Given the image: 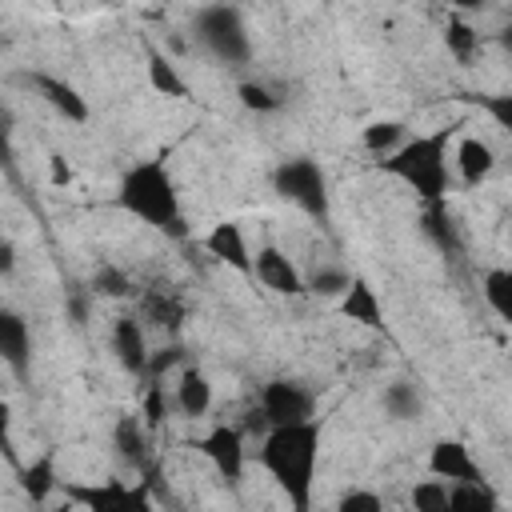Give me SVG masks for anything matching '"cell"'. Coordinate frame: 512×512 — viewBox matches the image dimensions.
I'll list each match as a JSON object with an SVG mask.
<instances>
[{
    "instance_id": "6da1fadb",
    "label": "cell",
    "mask_w": 512,
    "mask_h": 512,
    "mask_svg": "<svg viewBox=\"0 0 512 512\" xmlns=\"http://www.w3.org/2000/svg\"><path fill=\"white\" fill-rule=\"evenodd\" d=\"M260 464L296 512L312 508V484H316V464H320V424L304 420V424L268 428L260 444Z\"/></svg>"
},
{
    "instance_id": "7a4b0ae2",
    "label": "cell",
    "mask_w": 512,
    "mask_h": 512,
    "mask_svg": "<svg viewBox=\"0 0 512 512\" xmlns=\"http://www.w3.org/2000/svg\"><path fill=\"white\" fill-rule=\"evenodd\" d=\"M116 204L128 216H136L140 224H148L172 240H180L188 232L180 192H176V180L164 160H136L132 168H124V176L116 184Z\"/></svg>"
},
{
    "instance_id": "3957f363",
    "label": "cell",
    "mask_w": 512,
    "mask_h": 512,
    "mask_svg": "<svg viewBox=\"0 0 512 512\" xmlns=\"http://www.w3.org/2000/svg\"><path fill=\"white\" fill-rule=\"evenodd\" d=\"M376 164H380V172H388L392 180H400L420 204L448 200V192H452L448 128H436V132H424V136H408L392 156H384Z\"/></svg>"
},
{
    "instance_id": "277c9868",
    "label": "cell",
    "mask_w": 512,
    "mask_h": 512,
    "mask_svg": "<svg viewBox=\"0 0 512 512\" xmlns=\"http://www.w3.org/2000/svg\"><path fill=\"white\" fill-rule=\"evenodd\" d=\"M192 36L224 68H240V64L252 60V36H248V24H244L236 4H224V0L220 4H204L192 16Z\"/></svg>"
},
{
    "instance_id": "5b68a950",
    "label": "cell",
    "mask_w": 512,
    "mask_h": 512,
    "mask_svg": "<svg viewBox=\"0 0 512 512\" xmlns=\"http://www.w3.org/2000/svg\"><path fill=\"white\" fill-rule=\"evenodd\" d=\"M272 188L288 204H296L312 220H328L332 196H328V176L312 156H288L272 168Z\"/></svg>"
},
{
    "instance_id": "8992f818",
    "label": "cell",
    "mask_w": 512,
    "mask_h": 512,
    "mask_svg": "<svg viewBox=\"0 0 512 512\" xmlns=\"http://www.w3.org/2000/svg\"><path fill=\"white\" fill-rule=\"evenodd\" d=\"M260 412L268 420V428H280V424H304V420H316V392L292 376H276L264 384L260 392Z\"/></svg>"
},
{
    "instance_id": "52a82bcc",
    "label": "cell",
    "mask_w": 512,
    "mask_h": 512,
    "mask_svg": "<svg viewBox=\"0 0 512 512\" xmlns=\"http://www.w3.org/2000/svg\"><path fill=\"white\" fill-rule=\"evenodd\" d=\"M28 92H36L60 120H68V124H88V100H84V92L72 84V80H64V76H56V72H44V68H28V72H20L16 76Z\"/></svg>"
},
{
    "instance_id": "ba28073f",
    "label": "cell",
    "mask_w": 512,
    "mask_h": 512,
    "mask_svg": "<svg viewBox=\"0 0 512 512\" xmlns=\"http://www.w3.org/2000/svg\"><path fill=\"white\" fill-rule=\"evenodd\" d=\"M200 452H204V460L216 468V476H220L224 484H240L244 460H248V452H244V428L216 424V428L200 440Z\"/></svg>"
},
{
    "instance_id": "9c48e42d",
    "label": "cell",
    "mask_w": 512,
    "mask_h": 512,
    "mask_svg": "<svg viewBox=\"0 0 512 512\" xmlns=\"http://www.w3.org/2000/svg\"><path fill=\"white\" fill-rule=\"evenodd\" d=\"M252 276H256L268 292H276V296H300V292H308V288H304V272H300L296 260H292L284 248H276V244L256 248Z\"/></svg>"
},
{
    "instance_id": "30bf717a",
    "label": "cell",
    "mask_w": 512,
    "mask_h": 512,
    "mask_svg": "<svg viewBox=\"0 0 512 512\" xmlns=\"http://www.w3.org/2000/svg\"><path fill=\"white\" fill-rule=\"evenodd\" d=\"M144 316H116L112 320V332H108V348H112V360L128 372V376H144V368H148V356H152V348H148V336H144V324H140Z\"/></svg>"
},
{
    "instance_id": "8fae6325",
    "label": "cell",
    "mask_w": 512,
    "mask_h": 512,
    "mask_svg": "<svg viewBox=\"0 0 512 512\" xmlns=\"http://www.w3.org/2000/svg\"><path fill=\"white\" fill-rule=\"evenodd\" d=\"M112 452H116V460H120L128 472H140V476L156 464V452H152L144 416H120V420L112 424Z\"/></svg>"
},
{
    "instance_id": "7c38bea8",
    "label": "cell",
    "mask_w": 512,
    "mask_h": 512,
    "mask_svg": "<svg viewBox=\"0 0 512 512\" xmlns=\"http://www.w3.org/2000/svg\"><path fill=\"white\" fill-rule=\"evenodd\" d=\"M0 356L16 380H28L32 372V328L16 308L0 312Z\"/></svg>"
},
{
    "instance_id": "4fadbf2b",
    "label": "cell",
    "mask_w": 512,
    "mask_h": 512,
    "mask_svg": "<svg viewBox=\"0 0 512 512\" xmlns=\"http://www.w3.org/2000/svg\"><path fill=\"white\" fill-rule=\"evenodd\" d=\"M204 248H208V256H216L220 264H228L232 272H240V276H252V248H248V236H244V228H240V220H220V224H212V232L204 236Z\"/></svg>"
},
{
    "instance_id": "5bb4252c",
    "label": "cell",
    "mask_w": 512,
    "mask_h": 512,
    "mask_svg": "<svg viewBox=\"0 0 512 512\" xmlns=\"http://www.w3.org/2000/svg\"><path fill=\"white\" fill-rule=\"evenodd\" d=\"M428 472L448 480V484H460V480H484V468L476 464L472 448L464 440H436L428 448Z\"/></svg>"
},
{
    "instance_id": "9a60e30c",
    "label": "cell",
    "mask_w": 512,
    "mask_h": 512,
    "mask_svg": "<svg viewBox=\"0 0 512 512\" xmlns=\"http://www.w3.org/2000/svg\"><path fill=\"white\" fill-rule=\"evenodd\" d=\"M172 404H176V412H180V416H188V420L208 416V408H212V380H208L196 364H184V368L176 372Z\"/></svg>"
},
{
    "instance_id": "2e32d148",
    "label": "cell",
    "mask_w": 512,
    "mask_h": 512,
    "mask_svg": "<svg viewBox=\"0 0 512 512\" xmlns=\"http://www.w3.org/2000/svg\"><path fill=\"white\" fill-rule=\"evenodd\" d=\"M452 164H456L460 184H464V188H476V184H484V180L492 176L496 152H492L488 140H480V136H460V140H456V152H452Z\"/></svg>"
},
{
    "instance_id": "e0dca14e",
    "label": "cell",
    "mask_w": 512,
    "mask_h": 512,
    "mask_svg": "<svg viewBox=\"0 0 512 512\" xmlns=\"http://www.w3.org/2000/svg\"><path fill=\"white\" fill-rule=\"evenodd\" d=\"M420 232L432 248H440L444 256H460L464 244H460V228L448 212V200H436V204H424L420 208Z\"/></svg>"
},
{
    "instance_id": "ac0fdd59",
    "label": "cell",
    "mask_w": 512,
    "mask_h": 512,
    "mask_svg": "<svg viewBox=\"0 0 512 512\" xmlns=\"http://www.w3.org/2000/svg\"><path fill=\"white\" fill-rule=\"evenodd\" d=\"M340 312L360 324V328H384V304H380V292L364 280V276H352L348 292L340 296Z\"/></svg>"
},
{
    "instance_id": "d6986e66",
    "label": "cell",
    "mask_w": 512,
    "mask_h": 512,
    "mask_svg": "<svg viewBox=\"0 0 512 512\" xmlns=\"http://www.w3.org/2000/svg\"><path fill=\"white\" fill-rule=\"evenodd\" d=\"M76 500H84L88 508H136V512H144L152 500H148V492H144V480L140 484H124V480H112V484H104V488H80L76 492Z\"/></svg>"
},
{
    "instance_id": "ffe728a7",
    "label": "cell",
    "mask_w": 512,
    "mask_h": 512,
    "mask_svg": "<svg viewBox=\"0 0 512 512\" xmlns=\"http://www.w3.org/2000/svg\"><path fill=\"white\" fill-rule=\"evenodd\" d=\"M380 408L388 420L396 424H408V420H420L424 416V396L412 380H392L384 392H380Z\"/></svg>"
},
{
    "instance_id": "44dd1931",
    "label": "cell",
    "mask_w": 512,
    "mask_h": 512,
    "mask_svg": "<svg viewBox=\"0 0 512 512\" xmlns=\"http://www.w3.org/2000/svg\"><path fill=\"white\" fill-rule=\"evenodd\" d=\"M56 484H60V472H56V456L52 452H40L36 460H28L20 468V488H24V496L32 504H44L56 492Z\"/></svg>"
},
{
    "instance_id": "7402d4cb",
    "label": "cell",
    "mask_w": 512,
    "mask_h": 512,
    "mask_svg": "<svg viewBox=\"0 0 512 512\" xmlns=\"http://www.w3.org/2000/svg\"><path fill=\"white\" fill-rule=\"evenodd\" d=\"M404 140H408V124H404V120H372V124L360 128V144H364V152L376 156V160L392 156Z\"/></svg>"
},
{
    "instance_id": "603a6c76",
    "label": "cell",
    "mask_w": 512,
    "mask_h": 512,
    "mask_svg": "<svg viewBox=\"0 0 512 512\" xmlns=\"http://www.w3.org/2000/svg\"><path fill=\"white\" fill-rule=\"evenodd\" d=\"M140 316L152 320V324L164 328V332H180V324H184V304H180L172 292L152 288V292L140 296Z\"/></svg>"
},
{
    "instance_id": "cb8c5ba5",
    "label": "cell",
    "mask_w": 512,
    "mask_h": 512,
    "mask_svg": "<svg viewBox=\"0 0 512 512\" xmlns=\"http://www.w3.org/2000/svg\"><path fill=\"white\" fill-rule=\"evenodd\" d=\"M148 84H152V92H160V96H168V100H184V96H188V80H184L180 68H176L164 52H156V48H148Z\"/></svg>"
},
{
    "instance_id": "d4e9b609",
    "label": "cell",
    "mask_w": 512,
    "mask_h": 512,
    "mask_svg": "<svg viewBox=\"0 0 512 512\" xmlns=\"http://www.w3.org/2000/svg\"><path fill=\"white\" fill-rule=\"evenodd\" d=\"M480 292H484L488 308L512 328V268H488L480 276Z\"/></svg>"
},
{
    "instance_id": "484cf974",
    "label": "cell",
    "mask_w": 512,
    "mask_h": 512,
    "mask_svg": "<svg viewBox=\"0 0 512 512\" xmlns=\"http://www.w3.org/2000/svg\"><path fill=\"white\" fill-rule=\"evenodd\" d=\"M236 96H240V104H244L248 112H256V116H272V112H280V108L288 104V96H284L280 88L264 84V80H240Z\"/></svg>"
},
{
    "instance_id": "4316f807",
    "label": "cell",
    "mask_w": 512,
    "mask_h": 512,
    "mask_svg": "<svg viewBox=\"0 0 512 512\" xmlns=\"http://www.w3.org/2000/svg\"><path fill=\"white\" fill-rule=\"evenodd\" d=\"M348 284H352V272L340 268V264H320V268H312L304 276V288L312 296H320V300H340L348 292Z\"/></svg>"
},
{
    "instance_id": "83f0119b",
    "label": "cell",
    "mask_w": 512,
    "mask_h": 512,
    "mask_svg": "<svg viewBox=\"0 0 512 512\" xmlns=\"http://www.w3.org/2000/svg\"><path fill=\"white\" fill-rule=\"evenodd\" d=\"M448 504H452V508L492 512V508H500V496L492 492L488 480H460V484H448Z\"/></svg>"
},
{
    "instance_id": "f1b7e54d",
    "label": "cell",
    "mask_w": 512,
    "mask_h": 512,
    "mask_svg": "<svg viewBox=\"0 0 512 512\" xmlns=\"http://www.w3.org/2000/svg\"><path fill=\"white\" fill-rule=\"evenodd\" d=\"M444 48H448L460 64H468V60L480 52V32L456 12V16H448V24H444Z\"/></svg>"
},
{
    "instance_id": "f546056e",
    "label": "cell",
    "mask_w": 512,
    "mask_h": 512,
    "mask_svg": "<svg viewBox=\"0 0 512 512\" xmlns=\"http://www.w3.org/2000/svg\"><path fill=\"white\" fill-rule=\"evenodd\" d=\"M88 288H92L96 296H104V300H124V296L136 292V288H132V276H128L124 268H116V264H96Z\"/></svg>"
},
{
    "instance_id": "4dcf8cb0",
    "label": "cell",
    "mask_w": 512,
    "mask_h": 512,
    "mask_svg": "<svg viewBox=\"0 0 512 512\" xmlns=\"http://www.w3.org/2000/svg\"><path fill=\"white\" fill-rule=\"evenodd\" d=\"M408 500H412L416 512H448V508H452V504H448V480H440V476L420 480Z\"/></svg>"
},
{
    "instance_id": "1f68e13d",
    "label": "cell",
    "mask_w": 512,
    "mask_h": 512,
    "mask_svg": "<svg viewBox=\"0 0 512 512\" xmlns=\"http://www.w3.org/2000/svg\"><path fill=\"white\" fill-rule=\"evenodd\" d=\"M164 380H148V388H144V400H140V416H144V424L148 428H160L164 420H168V408H176L168 396H164V388H160Z\"/></svg>"
},
{
    "instance_id": "d6a6232c",
    "label": "cell",
    "mask_w": 512,
    "mask_h": 512,
    "mask_svg": "<svg viewBox=\"0 0 512 512\" xmlns=\"http://www.w3.org/2000/svg\"><path fill=\"white\" fill-rule=\"evenodd\" d=\"M188 360H184V348L180 344H164V348H156L152 356H148V368H144V380H164L172 368L180 372Z\"/></svg>"
},
{
    "instance_id": "836d02e7",
    "label": "cell",
    "mask_w": 512,
    "mask_h": 512,
    "mask_svg": "<svg viewBox=\"0 0 512 512\" xmlns=\"http://www.w3.org/2000/svg\"><path fill=\"white\" fill-rule=\"evenodd\" d=\"M476 104L512 136V92H488V96H476Z\"/></svg>"
},
{
    "instance_id": "e575fe53",
    "label": "cell",
    "mask_w": 512,
    "mask_h": 512,
    "mask_svg": "<svg viewBox=\"0 0 512 512\" xmlns=\"http://www.w3.org/2000/svg\"><path fill=\"white\" fill-rule=\"evenodd\" d=\"M336 508H340V512H384V500H380L376 492H368V488H348V492L336 500Z\"/></svg>"
},
{
    "instance_id": "d590c367",
    "label": "cell",
    "mask_w": 512,
    "mask_h": 512,
    "mask_svg": "<svg viewBox=\"0 0 512 512\" xmlns=\"http://www.w3.org/2000/svg\"><path fill=\"white\" fill-rule=\"evenodd\" d=\"M92 296H96L92 288H72V292H68V320H72L76 328L88 324V300H92Z\"/></svg>"
},
{
    "instance_id": "8d00e7d4",
    "label": "cell",
    "mask_w": 512,
    "mask_h": 512,
    "mask_svg": "<svg viewBox=\"0 0 512 512\" xmlns=\"http://www.w3.org/2000/svg\"><path fill=\"white\" fill-rule=\"evenodd\" d=\"M12 272H16V244L4 240L0 244V276H12Z\"/></svg>"
},
{
    "instance_id": "74e56055",
    "label": "cell",
    "mask_w": 512,
    "mask_h": 512,
    "mask_svg": "<svg viewBox=\"0 0 512 512\" xmlns=\"http://www.w3.org/2000/svg\"><path fill=\"white\" fill-rule=\"evenodd\" d=\"M452 4V12H460V16H472V12H484L488 8V0H448Z\"/></svg>"
},
{
    "instance_id": "f35d334b",
    "label": "cell",
    "mask_w": 512,
    "mask_h": 512,
    "mask_svg": "<svg viewBox=\"0 0 512 512\" xmlns=\"http://www.w3.org/2000/svg\"><path fill=\"white\" fill-rule=\"evenodd\" d=\"M496 44H500V48H504V52L512 56V20H508V24H504V28L496 32Z\"/></svg>"
},
{
    "instance_id": "ab89813d",
    "label": "cell",
    "mask_w": 512,
    "mask_h": 512,
    "mask_svg": "<svg viewBox=\"0 0 512 512\" xmlns=\"http://www.w3.org/2000/svg\"><path fill=\"white\" fill-rule=\"evenodd\" d=\"M52 176H56V180H68V168L60 164V156H52Z\"/></svg>"
}]
</instances>
